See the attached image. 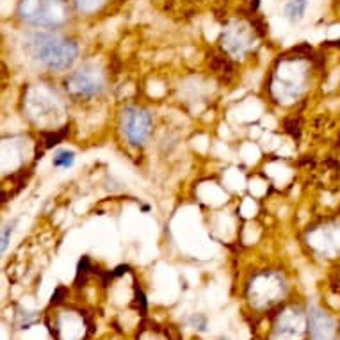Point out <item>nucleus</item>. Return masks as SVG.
<instances>
[{"mask_svg":"<svg viewBox=\"0 0 340 340\" xmlns=\"http://www.w3.org/2000/svg\"><path fill=\"white\" fill-rule=\"evenodd\" d=\"M25 47L32 59L48 70H66L78 56V47L73 41L48 32L30 34Z\"/></svg>","mask_w":340,"mask_h":340,"instance_id":"1","label":"nucleus"},{"mask_svg":"<svg viewBox=\"0 0 340 340\" xmlns=\"http://www.w3.org/2000/svg\"><path fill=\"white\" fill-rule=\"evenodd\" d=\"M20 16L30 25L54 27L66 20L68 8L64 0H22Z\"/></svg>","mask_w":340,"mask_h":340,"instance_id":"2","label":"nucleus"},{"mask_svg":"<svg viewBox=\"0 0 340 340\" xmlns=\"http://www.w3.org/2000/svg\"><path fill=\"white\" fill-rule=\"evenodd\" d=\"M123 132L132 144H143L152 129V116L143 109L129 107L123 111Z\"/></svg>","mask_w":340,"mask_h":340,"instance_id":"3","label":"nucleus"},{"mask_svg":"<svg viewBox=\"0 0 340 340\" xmlns=\"http://www.w3.org/2000/svg\"><path fill=\"white\" fill-rule=\"evenodd\" d=\"M64 88L77 98H91L102 91V80L91 68H82L66 78Z\"/></svg>","mask_w":340,"mask_h":340,"instance_id":"4","label":"nucleus"},{"mask_svg":"<svg viewBox=\"0 0 340 340\" xmlns=\"http://www.w3.org/2000/svg\"><path fill=\"white\" fill-rule=\"evenodd\" d=\"M308 326H310V335L314 340H331L333 321L326 314L314 308L308 315Z\"/></svg>","mask_w":340,"mask_h":340,"instance_id":"5","label":"nucleus"},{"mask_svg":"<svg viewBox=\"0 0 340 340\" xmlns=\"http://www.w3.org/2000/svg\"><path fill=\"white\" fill-rule=\"evenodd\" d=\"M308 0H290L287 6H285V16L290 23H296L303 18L305 11H307Z\"/></svg>","mask_w":340,"mask_h":340,"instance_id":"6","label":"nucleus"},{"mask_svg":"<svg viewBox=\"0 0 340 340\" xmlns=\"http://www.w3.org/2000/svg\"><path fill=\"white\" fill-rule=\"evenodd\" d=\"M52 162L56 167H64V169H68V167H71L75 162V152H71V150H59V152H56V155H54Z\"/></svg>","mask_w":340,"mask_h":340,"instance_id":"7","label":"nucleus"},{"mask_svg":"<svg viewBox=\"0 0 340 340\" xmlns=\"http://www.w3.org/2000/svg\"><path fill=\"white\" fill-rule=\"evenodd\" d=\"M66 134H68L66 126H64L63 130H59V132L47 134V136H45V148H52V146H57V144H59L61 141L66 137Z\"/></svg>","mask_w":340,"mask_h":340,"instance_id":"8","label":"nucleus"},{"mask_svg":"<svg viewBox=\"0 0 340 340\" xmlns=\"http://www.w3.org/2000/svg\"><path fill=\"white\" fill-rule=\"evenodd\" d=\"M16 225H18V219H13L11 223L4 225V228H2V253H6V249H8L9 240H11V235H13V232H15Z\"/></svg>","mask_w":340,"mask_h":340,"instance_id":"9","label":"nucleus"},{"mask_svg":"<svg viewBox=\"0 0 340 340\" xmlns=\"http://www.w3.org/2000/svg\"><path fill=\"white\" fill-rule=\"evenodd\" d=\"M285 130H287L290 136L296 139V137H300V134H301V125H300V119H296V118H292V119H287L285 121Z\"/></svg>","mask_w":340,"mask_h":340,"instance_id":"10","label":"nucleus"},{"mask_svg":"<svg viewBox=\"0 0 340 340\" xmlns=\"http://www.w3.org/2000/svg\"><path fill=\"white\" fill-rule=\"evenodd\" d=\"M75 2H77V6H78V9H80V11L89 13V11H93V9L98 8V6H100L104 0H75Z\"/></svg>","mask_w":340,"mask_h":340,"instance_id":"11","label":"nucleus"},{"mask_svg":"<svg viewBox=\"0 0 340 340\" xmlns=\"http://www.w3.org/2000/svg\"><path fill=\"white\" fill-rule=\"evenodd\" d=\"M64 292H66L64 288H57L56 292H54V296H52V301H54V303H59L61 298H63V294H64Z\"/></svg>","mask_w":340,"mask_h":340,"instance_id":"12","label":"nucleus"},{"mask_svg":"<svg viewBox=\"0 0 340 340\" xmlns=\"http://www.w3.org/2000/svg\"><path fill=\"white\" fill-rule=\"evenodd\" d=\"M126 271H129V267H126V266H119V267H116L114 273H111V274H112V276H119V274L126 273Z\"/></svg>","mask_w":340,"mask_h":340,"instance_id":"13","label":"nucleus"},{"mask_svg":"<svg viewBox=\"0 0 340 340\" xmlns=\"http://www.w3.org/2000/svg\"><path fill=\"white\" fill-rule=\"evenodd\" d=\"M326 45H328V47H340V39H336V41H326Z\"/></svg>","mask_w":340,"mask_h":340,"instance_id":"14","label":"nucleus"},{"mask_svg":"<svg viewBox=\"0 0 340 340\" xmlns=\"http://www.w3.org/2000/svg\"><path fill=\"white\" fill-rule=\"evenodd\" d=\"M219 340H230V338H219Z\"/></svg>","mask_w":340,"mask_h":340,"instance_id":"15","label":"nucleus"}]
</instances>
